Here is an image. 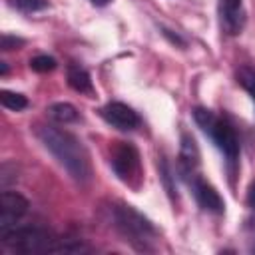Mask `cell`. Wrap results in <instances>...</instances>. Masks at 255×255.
Wrapping results in <instances>:
<instances>
[{"mask_svg": "<svg viewBox=\"0 0 255 255\" xmlns=\"http://www.w3.org/2000/svg\"><path fill=\"white\" fill-rule=\"evenodd\" d=\"M36 135L76 181H88L92 177L90 155L74 133L56 126H38Z\"/></svg>", "mask_w": 255, "mask_h": 255, "instance_id": "obj_1", "label": "cell"}, {"mask_svg": "<svg viewBox=\"0 0 255 255\" xmlns=\"http://www.w3.org/2000/svg\"><path fill=\"white\" fill-rule=\"evenodd\" d=\"M0 241L16 253H80L88 251L82 241L60 239L44 227H14L0 235Z\"/></svg>", "mask_w": 255, "mask_h": 255, "instance_id": "obj_2", "label": "cell"}, {"mask_svg": "<svg viewBox=\"0 0 255 255\" xmlns=\"http://www.w3.org/2000/svg\"><path fill=\"white\" fill-rule=\"evenodd\" d=\"M112 219H114L116 229L133 247H137V249H151V245L155 243V237H157L155 227L151 225V221L147 217H143L131 205H126V203L114 205Z\"/></svg>", "mask_w": 255, "mask_h": 255, "instance_id": "obj_3", "label": "cell"}, {"mask_svg": "<svg viewBox=\"0 0 255 255\" xmlns=\"http://www.w3.org/2000/svg\"><path fill=\"white\" fill-rule=\"evenodd\" d=\"M193 120L201 128V131L205 135H209V139L217 145V149L227 157V161L235 163L239 157V139H237L233 128L225 120L217 118L211 110H205V108H195Z\"/></svg>", "mask_w": 255, "mask_h": 255, "instance_id": "obj_4", "label": "cell"}, {"mask_svg": "<svg viewBox=\"0 0 255 255\" xmlns=\"http://www.w3.org/2000/svg\"><path fill=\"white\" fill-rule=\"evenodd\" d=\"M112 169L122 179L124 183L137 187L141 181V163H139V153L131 143L126 141H116L112 147Z\"/></svg>", "mask_w": 255, "mask_h": 255, "instance_id": "obj_5", "label": "cell"}, {"mask_svg": "<svg viewBox=\"0 0 255 255\" xmlns=\"http://www.w3.org/2000/svg\"><path fill=\"white\" fill-rule=\"evenodd\" d=\"M28 211V201L16 191L4 189L0 195V235L14 229L18 221L26 215Z\"/></svg>", "mask_w": 255, "mask_h": 255, "instance_id": "obj_6", "label": "cell"}, {"mask_svg": "<svg viewBox=\"0 0 255 255\" xmlns=\"http://www.w3.org/2000/svg\"><path fill=\"white\" fill-rule=\"evenodd\" d=\"M100 116L104 118L106 124L120 131H133L139 126V116L126 104L122 102H110L100 110Z\"/></svg>", "mask_w": 255, "mask_h": 255, "instance_id": "obj_7", "label": "cell"}, {"mask_svg": "<svg viewBox=\"0 0 255 255\" xmlns=\"http://www.w3.org/2000/svg\"><path fill=\"white\" fill-rule=\"evenodd\" d=\"M219 22L223 32L237 36L245 26L243 0H219Z\"/></svg>", "mask_w": 255, "mask_h": 255, "instance_id": "obj_8", "label": "cell"}, {"mask_svg": "<svg viewBox=\"0 0 255 255\" xmlns=\"http://www.w3.org/2000/svg\"><path fill=\"white\" fill-rule=\"evenodd\" d=\"M187 183L191 185L197 203H199L205 211H211V213H223L225 203H223L221 195L217 193V189H215L213 185H209V183H207L205 179H201L199 175L191 177Z\"/></svg>", "mask_w": 255, "mask_h": 255, "instance_id": "obj_9", "label": "cell"}, {"mask_svg": "<svg viewBox=\"0 0 255 255\" xmlns=\"http://www.w3.org/2000/svg\"><path fill=\"white\" fill-rule=\"evenodd\" d=\"M197 165H199V151L193 141V137L183 135L181 137V149H179V171L181 175L189 181L191 177L197 175Z\"/></svg>", "mask_w": 255, "mask_h": 255, "instance_id": "obj_10", "label": "cell"}, {"mask_svg": "<svg viewBox=\"0 0 255 255\" xmlns=\"http://www.w3.org/2000/svg\"><path fill=\"white\" fill-rule=\"evenodd\" d=\"M68 84H70L72 90H76L80 94H94V86H92L90 74L78 64H70L68 66Z\"/></svg>", "mask_w": 255, "mask_h": 255, "instance_id": "obj_11", "label": "cell"}, {"mask_svg": "<svg viewBox=\"0 0 255 255\" xmlns=\"http://www.w3.org/2000/svg\"><path fill=\"white\" fill-rule=\"evenodd\" d=\"M48 114H50L52 120H56V122H60V124H70V122H76V120H78L76 108H74L72 104H64V102L50 106V108H48Z\"/></svg>", "mask_w": 255, "mask_h": 255, "instance_id": "obj_12", "label": "cell"}, {"mask_svg": "<svg viewBox=\"0 0 255 255\" xmlns=\"http://www.w3.org/2000/svg\"><path fill=\"white\" fill-rule=\"evenodd\" d=\"M0 102L6 110H12V112H20L28 106V100L22 96V94H16V92H8V90H2L0 94Z\"/></svg>", "mask_w": 255, "mask_h": 255, "instance_id": "obj_13", "label": "cell"}, {"mask_svg": "<svg viewBox=\"0 0 255 255\" xmlns=\"http://www.w3.org/2000/svg\"><path fill=\"white\" fill-rule=\"evenodd\" d=\"M8 4L20 12H26V14H32V12H38V10H44L48 6V0H8Z\"/></svg>", "mask_w": 255, "mask_h": 255, "instance_id": "obj_14", "label": "cell"}, {"mask_svg": "<svg viewBox=\"0 0 255 255\" xmlns=\"http://www.w3.org/2000/svg\"><path fill=\"white\" fill-rule=\"evenodd\" d=\"M237 82L251 94L253 102H255V70L249 68V66H243L239 72H237Z\"/></svg>", "mask_w": 255, "mask_h": 255, "instance_id": "obj_15", "label": "cell"}, {"mask_svg": "<svg viewBox=\"0 0 255 255\" xmlns=\"http://www.w3.org/2000/svg\"><path fill=\"white\" fill-rule=\"evenodd\" d=\"M30 68L34 70V72H40V74H44V72H52L54 68H56V60L52 58V56H36V58H32L30 60Z\"/></svg>", "mask_w": 255, "mask_h": 255, "instance_id": "obj_16", "label": "cell"}, {"mask_svg": "<svg viewBox=\"0 0 255 255\" xmlns=\"http://www.w3.org/2000/svg\"><path fill=\"white\" fill-rule=\"evenodd\" d=\"M245 237H247V249L255 253V215L245 223Z\"/></svg>", "mask_w": 255, "mask_h": 255, "instance_id": "obj_17", "label": "cell"}, {"mask_svg": "<svg viewBox=\"0 0 255 255\" xmlns=\"http://www.w3.org/2000/svg\"><path fill=\"white\" fill-rule=\"evenodd\" d=\"M22 44H24L22 38H16V36H10V34L2 36V50H14V48H18Z\"/></svg>", "mask_w": 255, "mask_h": 255, "instance_id": "obj_18", "label": "cell"}, {"mask_svg": "<svg viewBox=\"0 0 255 255\" xmlns=\"http://www.w3.org/2000/svg\"><path fill=\"white\" fill-rule=\"evenodd\" d=\"M247 203L251 209H255V181H251V185L247 189Z\"/></svg>", "mask_w": 255, "mask_h": 255, "instance_id": "obj_19", "label": "cell"}, {"mask_svg": "<svg viewBox=\"0 0 255 255\" xmlns=\"http://www.w3.org/2000/svg\"><path fill=\"white\" fill-rule=\"evenodd\" d=\"M92 2H94L96 6H106V4L110 2V0H92Z\"/></svg>", "mask_w": 255, "mask_h": 255, "instance_id": "obj_20", "label": "cell"}, {"mask_svg": "<svg viewBox=\"0 0 255 255\" xmlns=\"http://www.w3.org/2000/svg\"><path fill=\"white\" fill-rule=\"evenodd\" d=\"M0 64H2V70H0V72H2V76H4V74L8 72V68H6V64H4V62H0Z\"/></svg>", "mask_w": 255, "mask_h": 255, "instance_id": "obj_21", "label": "cell"}]
</instances>
